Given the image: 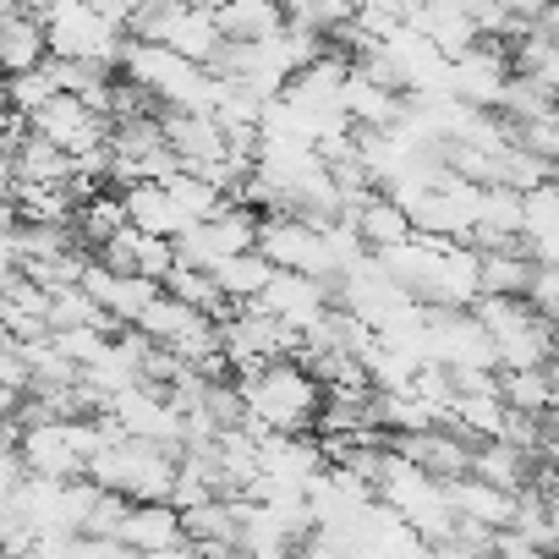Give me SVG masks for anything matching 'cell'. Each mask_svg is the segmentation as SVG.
<instances>
[{
  "instance_id": "7a4b0ae2",
  "label": "cell",
  "mask_w": 559,
  "mask_h": 559,
  "mask_svg": "<svg viewBox=\"0 0 559 559\" xmlns=\"http://www.w3.org/2000/svg\"><path fill=\"white\" fill-rule=\"evenodd\" d=\"M83 292L99 302V313L105 319H116L121 330H138L143 324V313L165 297V286H154V280H138V274H110V269H88V280H83Z\"/></svg>"
},
{
  "instance_id": "6da1fadb",
  "label": "cell",
  "mask_w": 559,
  "mask_h": 559,
  "mask_svg": "<svg viewBox=\"0 0 559 559\" xmlns=\"http://www.w3.org/2000/svg\"><path fill=\"white\" fill-rule=\"evenodd\" d=\"M252 412V433H280V439H308V428L324 423V401L330 390L292 357V362H274L258 379H236Z\"/></svg>"
},
{
  "instance_id": "3957f363",
  "label": "cell",
  "mask_w": 559,
  "mask_h": 559,
  "mask_svg": "<svg viewBox=\"0 0 559 559\" xmlns=\"http://www.w3.org/2000/svg\"><path fill=\"white\" fill-rule=\"evenodd\" d=\"M0 61H7L12 78L50 67V34H45L39 7H7L0 12Z\"/></svg>"
}]
</instances>
